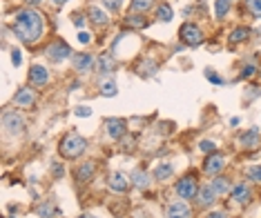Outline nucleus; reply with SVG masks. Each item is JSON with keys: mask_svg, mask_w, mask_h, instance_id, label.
Instances as JSON below:
<instances>
[{"mask_svg": "<svg viewBox=\"0 0 261 218\" xmlns=\"http://www.w3.org/2000/svg\"><path fill=\"white\" fill-rule=\"evenodd\" d=\"M42 16L36 9H20L14 18V34H16L18 40L27 42V45H34V42L40 40L42 36Z\"/></svg>", "mask_w": 261, "mask_h": 218, "instance_id": "obj_1", "label": "nucleus"}, {"mask_svg": "<svg viewBox=\"0 0 261 218\" xmlns=\"http://www.w3.org/2000/svg\"><path fill=\"white\" fill-rule=\"evenodd\" d=\"M85 147H87V140L83 138V136L79 134H67L63 136V140H60V145H58V151H60V156L63 158H79L80 154L85 151Z\"/></svg>", "mask_w": 261, "mask_h": 218, "instance_id": "obj_2", "label": "nucleus"}, {"mask_svg": "<svg viewBox=\"0 0 261 218\" xmlns=\"http://www.w3.org/2000/svg\"><path fill=\"white\" fill-rule=\"evenodd\" d=\"M179 36H181L183 45H188V47H199L201 42H203V31L199 29L194 22H185V25H181Z\"/></svg>", "mask_w": 261, "mask_h": 218, "instance_id": "obj_3", "label": "nucleus"}, {"mask_svg": "<svg viewBox=\"0 0 261 218\" xmlns=\"http://www.w3.org/2000/svg\"><path fill=\"white\" fill-rule=\"evenodd\" d=\"M2 127L9 131L11 136H20L25 131V118L18 111H5L2 114Z\"/></svg>", "mask_w": 261, "mask_h": 218, "instance_id": "obj_4", "label": "nucleus"}, {"mask_svg": "<svg viewBox=\"0 0 261 218\" xmlns=\"http://www.w3.org/2000/svg\"><path fill=\"white\" fill-rule=\"evenodd\" d=\"M197 192H199V187H197V176H194V174H188V176H183L181 181L177 182V194H179V198H183V200L194 198Z\"/></svg>", "mask_w": 261, "mask_h": 218, "instance_id": "obj_5", "label": "nucleus"}, {"mask_svg": "<svg viewBox=\"0 0 261 218\" xmlns=\"http://www.w3.org/2000/svg\"><path fill=\"white\" fill-rule=\"evenodd\" d=\"M72 56V47L67 45V42H63V40H56V42H52V45L47 47V58L49 60H54V62H60V60H65V58H69Z\"/></svg>", "mask_w": 261, "mask_h": 218, "instance_id": "obj_6", "label": "nucleus"}, {"mask_svg": "<svg viewBox=\"0 0 261 218\" xmlns=\"http://www.w3.org/2000/svg\"><path fill=\"white\" fill-rule=\"evenodd\" d=\"M225 167V156L223 154H210L208 158H205V163H203V171L205 174H210V176H217L221 169Z\"/></svg>", "mask_w": 261, "mask_h": 218, "instance_id": "obj_7", "label": "nucleus"}, {"mask_svg": "<svg viewBox=\"0 0 261 218\" xmlns=\"http://www.w3.org/2000/svg\"><path fill=\"white\" fill-rule=\"evenodd\" d=\"M130 181H132V178H130V176H125L123 171H114V174L110 176V182H107V185H110L112 192H116V194H125L127 189H130V185H132Z\"/></svg>", "mask_w": 261, "mask_h": 218, "instance_id": "obj_8", "label": "nucleus"}, {"mask_svg": "<svg viewBox=\"0 0 261 218\" xmlns=\"http://www.w3.org/2000/svg\"><path fill=\"white\" fill-rule=\"evenodd\" d=\"M190 216H192V212H190V207L183 200L170 202L165 209V218H190Z\"/></svg>", "mask_w": 261, "mask_h": 218, "instance_id": "obj_9", "label": "nucleus"}, {"mask_svg": "<svg viewBox=\"0 0 261 218\" xmlns=\"http://www.w3.org/2000/svg\"><path fill=\"white\" fill-rule=\"evenodd\" d=\"M217 196H219V194L214 192L212 182H210V185L199 187V192H197V198H199V205H201V207H210V205H214Z\"/></svg>", "mask_w": 261, "mask_h": 218, "instance_id": "obj_10", "label": "nucleus"}, {"mask_svg": "<svg viewBox=\"0 0 261 218\" xmlns=\"http://www.w3.org/2000/svg\"><path fill=\"white\" fill-rule=\"evenodd\" d=\"M47 80H49L47 69L42 67V65H32V69H29V83L34 87H42V85H47Z\"/></svg>", "mask_w": 261, "mask_h": 218, "instance_id": "obj_11", "label": "nucleus"}, {"mask_svg": "<svg viewBox=\"0 0 261 218\" xmlns=\"http://www.w3.org/2000/svg\"><path fill=\"white\" fill-rule=\"evenodd\" d=\"M34 103H36V93L29 87L18 89L16 96H14V105H16V107H32Z\"/></svg>", "mask_w": 261, "mask_h": 218, "instance_id": "obj_12", "label": "nucleus"}, {"mask_svg": "<svg viewBox=\"0 0 261 218\" xmlns=\"http://www.w3.org/2000/svg\"><path fill=\"white\" fill-rule=\"evenodd\" d=\"M105 129H107V134H110V138L119 140L125 136V123L120 118H107L105 120Z\"/></svg>", "mask_w": 261, "mask_h": 218, "instance_id": "obj_13", "label": "nucleus"}, {"mask_svg": "<svg viewBox=\"0 0 261 218\" xmlns=\"http://www.w3.org/2000/svg\"><path fill=\"white\" fill-rule=\"evenodd\" d=\"M72 65L76 72L87 73L89 69L94 67V56H89V54H76V56L72 58Z\"/></svg>", "mask_w": 261, "mask_h": 218, "instance_id": "obj_14", "label": "nucleus"}, {"mask_svg": "<svg viewBox=\"0 0 261 218\" xmlns=\"http://www.w3.org/2000/svg\"><path fill=\"white\" fill-rule=\"evenodd\" d=\"M174 176V165L172 163H157V167H154V178L157 181H170V178Z\"/></svg>", "mask_w": 261, "mask_h": 218, "instance_id": "obj_15", "label": "nucleus"}, {"mask_svg": "<svg viewBox=\"0 0 261 218\" xmlns=\"http://www.w3.org/2000/svg\"><path fill=\"white\" fill-rule=\"evenodd\" d=\"M94 171H96V165H94L92 161L83 163V165H80L79 169H76V181H79V182H87V181H92Z\"/></svg>", "mask_w": 261, "mask_h": 218, "instance_id": "obj_16", "label": "nucleus"}, {"mask_svg": "<svg viewBox=\"0 0 261 218\" xmlns=\"http://www.w3.org/2000/svg\"><path fill=\"white\" fill-rule=\"evenodd\" d=\"M250 189H248V185H243V182H239V185L232 187V198H235L237 202H241V205H245V202H250Z\"/></svg>", "mask_w": 261, "mask_h": 218, "instance_id": "obj_17", "label": "nucleus"}, {"mask_svg": "<svg viewBox=\"0 0 261 218\" xmlns=\"http://www.w3.org/2000/svg\"><path fill=\"white\" fill-rule=\"evenodd\" d=\"M125 25L132 27V29H145L150 22H147V18L143 14H130L125 16Z\"/></svg>", "mask_w": 261, "mask_h": 218, "instance_id": "obj_18", "label": "nucleus"}, {"mask_svg": "<svg viewBox=\"0 0 261 218\" xmlns=\"http://www.w3.org/2000/svg\"><path fill=\"white\" fill-rule=\"evenodd\" d=\"M130 178H132V185H136L139 189H147L150 187V176L143 169H134Z\"/></svg>", "mask_w": 261, "mask_h": 218, "instance_id": "obj_19", "label": "nucleus"}, {"mask_svg": "<svg viewBox=\"0 0 261 218\" xmlns=\"http://www.w3.org/2000/svg\"><path fill=\"white\" fill-rule=\"evenodd\" d=\"M239 143L243 147H257L259 145V131H257L255 127H252L250 131H243V134L239 136Z\"/></svg>", "mask_w": 261, "mask_h": 218, "instance_id": "obj_20", "label": "nucleus"}, {"mask_svg": "<svg viewBox=\"0 0 261 218\" xmlns=\"http://www.w3.org/2000/svg\"><path fill=\"white\" fill-rule=\"evenodd\" d=\"M212 187H214V192L219 194V196H225V194L232 192V185H230V181L225 176H217V178H214Z\"/></svg>", "mask_w": 261, "mask_h": 218, "instance_id": "obj_21", "label": "nucleus"}, {"mask_svg": "<svg viewBox=\"0 0 261 218\" xmlns=\"http://www.w3.org/2000/svg\"><path fill=\"white\" fill-rule=\"evenodd\" d=\"M172 18H174L172 7L167 5V2H159V7H157V20H161V22H170Z\"/></svg>", "mask_w": 261, "mask_h": 218, "instance_id": "obj_22", "label": "nucleus"}, {"mask_svg": "<svg viewBox=\"0 0 261 218\" xmlns=\"http://www.w3.org/2000/svg\"><path fill=\"white\" fill-rule=\"evenodd\" d=\"M87 16L96 22V25H107V14H105L103 9H99V7L92 5V7L87 9Z\"/></svg>", "mask_w": 261, "mask_h": 218, "instance_id": "obj_23", "label": "nucleus"}, {"mask_svg": "<svg viewBox=\"0 0 261 218\" xmlns=\"http://www.w3.org/2000/svg\"><path fill=\"white\" fill-rule=\"evenodd\" d=\"M99 89H100V93H103V96H107V98H114L116 93H119V87H116V83H114V80H112V78H107V80H103Z\"/></svg>", "mask_w": 261, "mask_h": 218, "instance_id": "obj_24", "label": "nucleus"}, {"mask_svg": "<svg viewBox=\"0 0 261 218\" xmlns=\"http://www.w3.org/2000/svg\"><path fill=\"white\" fill-rule=\"evenodd\" d=\"M116 67V62L112 56H107V54H103V56L99 58V72L100 73H112V69Z\"/></svg>", "mask_w": 261, "mask_h": 218, "instance_id": "obj_25", "label": "nucleus"}, {"mask_svg": "<svg viewBox=\"0 0 261 218\" xmlns=\"http://www.w3.org/2000/svg\"><path fill=\"white\" fill-rule=\"evenodd\" d=\"M230 7H232V2H230V0H217V2H214V14H217V18H219V20H223L225 16H228Z\"/></svg>", "mask_w": 261, "mask_h": 218, "instance_id": "obj_26", "label": "nucleus"}, {"mask_svg": "<svg viewBox=\"0 0 261 218\" xmlns=\"http://www.w3.org/2000/svg\"><path fill=\"white\" fill-rule=\"evenodd\" d=\"M154 2H157V0H132V9H134L136 14H145V11H150L152 7H154Z\"/></svg>", "mask_w": 261, "mask_h": 218, "instance_id": "obj_27", "label": "nucleus"}, {"mask_svg": "<svg viewBox=\"0 0 261 218\" xmlns=\"http://www.w3.org/2000/svg\"><path fill=\"white\" fill-rule=\"evenodd\" d=\"M248 36H250V29H248V27H237V29L230 34V42L237 45V42H243Z\"/></svg>", "mask_w": 261, "mask_h": 218, "instance_id": "obj_28", "label": "nucleus"}, {"mask_svg": "<svg viewBox=\"0 0 261 218\" xmlns=\"http://www.w3.org/2000/svg\"><path fill=\"white\" fill-rule=\"evenodd\" d=\"M199 149L205 151V154H214V151H217V143H214V140H201V143H199Z\"/></svg>", "mask_w": 261, "mask_h": 218, "instance_id": "obj_29", "label": "nucleus"}, {"mask_svg": "<svg viewBox=\"0 0 261 218\" xmlns=\"http://www.w3.org/2000/svg\"><path fill=\"white\" fill-rule=\"evenodd\" d=\"M105 5V9H110V11H119L120 7H123V0H100Z\"/></svg>", "mask_w": 261, "mask_h": 218, "instance_id": "obj_30", "label": "nucleus"}, {"mask_svg": "<svg viewBox=\"0 0 261 218\" xmlns=\"http://www.w3.org/2000/svg\"><path fill=\"white\" fill-rule=\"evenodd\" d=\"M248 9L252 11V16L261 18V0H248Z\"/></svg>", "mask_w": 261, "mask_h": 218, "instance_id": "obj_31", "label": "nucleus"}, {"mask_svg": "<svg viewBox=\"0 0 261 218\" xmlns=\"http://www.w3.org/2000/svg\"><path fill=\"white\" fill-rule=\"evenodd\" d=\"M248 178L261 182V167H248Z\"/></svg>", "mask_w": 261, "mask_h": 218, "instance_id": "obj_32", "label": "nucleus"}, {"mask_svg": "<svg viewBox=\"0 0 261 218\" xmlns=\"http://www.w3.org/2000/svg\"><path fill=\"white\" fill-rule=\"evenodd\" d=\"M38 216H40V218H49V216H52V202L40 205V207H38Z\"/></svg>", "mask_w": 261, "mask_h": 218, "instance_id": "obj_33", "label": "nucleus"}, {"mask_svg": "<svg viewBox=\"0 0 261 218\" xmlns=\"http://www.w3.org/2000/svg\"><path fill=\"white\" fill-rule=\"evenodd\" d=\"M205 78H208L210 83H214V85H223V78H219L212 69H205Z\"/></svg>", "mask_w": 261, "mask_h": 218, "instance_id": "obj_34", "label": "nucleus"}, {"mask_svg": "<svg viewBox=\"0 0 261 218\" xmlns=\"http://www.w3.org/2000/svg\"><path fill=\"white\" fill-rule=\"evenodd\" d=\"M74 114L79 116V118H89V116H92V109L85 107V105H80V107H76V111H74Z\"/></svg>", "mask_w": 261, "mask_h": 218, "instance_id": "obj_35", "label": "nucleus"}, {"mask_svg": "<svg viewBox=\"0 0 261 218\" xmlns=\"http://www.w3.org/2000/svg\"><path fill=\"white\" fill-rule=\"evenodd\" d=\"M255 72H257L255 65H245V67L241 69V76L239 78H250V76H255Z\"/></svg>", "mask_w": 261, "mask_h": 218, "instance_id": "obj_36", "label": "nucleus"}, {"mask_svg": "<svg viewBox=\"0 0 261 218\" xmlns=\"http://www.w3.org/2000/svg\"><path fill=\"white\" fill-rule=\"evenodd\" d=\"M11 62H14V67H20L22 62V54L18 49H11Z\"/></svg>", "mask_w": 261, "mask_h": 218, "instance_id": "obj_37", "label": "nucleus"}, {"mask_svg": "<svg viewBox=\"0 0 261 218\" xmlns=\"http://www.w3.org/2000/svg\"><path fill=\"white\" fill-rule=\"evenodd\" d=\"M79 40L83 42V45H87V42L92 40V34H89V31H80V34H79Z\"/></svg>", "mask_w": 261, "mask_h": 218, "instance_id": "obj_38", "label": "nucleus"}, {"mask_svg": "<svg viewBox=\"0 0 261 218\" xmlns=\"http://www.w3.org/2000/svg\"><path fill=\"white\" fill-rule=\"evenodd\" d=\"M54 176H56V178L63 176V167L58 165V163H54Z\"/></svg>", "mask_w": 261, "mask_h": 218, "instance_id": "obj_39", "label": "nucleus"}, {"mask_svg": "<svg viewBox=\"0 0 261 218\" xmlns=\"http://www.w3.org/2000/svg\"><path fill=\"white\" fill-rule=\"evenodd\" d=\"M205 218H228V216H225V212H210Z\"/></svg>", "mask_w": 261, "mask_h": 218, "instance_id": "obj_40", "label": "nucleus"}, {"mask_svg": "<svg viewBox=\"0 0 261 218\" xmlns=\"http://www.w3.org/2000/svg\"><path fill=\"white\" fill-rule=\"evenodd\" d=\"M257 96H261V87H252V89H250V96H248V98L252 100V98H257Z\"/></svg>", "mask_w": 261, "mask_h": 218, "instance_id": "obj_41", "label": "nucleus"}, {"mask_svg": "<svg viewBox=\"0 0 261 218\" xmlns=\"http://www.w3.org/2000/svg\"><path fill=\"white\" fill-rule=\"evenodd\" d=\"M74 25H76V27H79V29H80V27L85 25V20H83V18H80V16H74Z\"/></svg>", "mask_w": 261, "mask_h": 218, "instance_id": "obj_42", "label": "nucleus"}, {"mask_svg": "<svg viewBox=\"0 0 261 218\" xmlns=\"http://www.w3.org/2000/svg\"><path fill=\"white\" fill-rule=\"evenodd\" d=\"M54 5H63V2H67V0H52Z\"/></svg>", "mask_w": 261, "mask_h": 218, "instance_id": "obj_43", "label": "nucleus"}, {"mask_svg": "<svg viewBox=\"0 0 261 218\" xmlns=\"http://www.w3.org/2000/svg\"><path fill=\"white\" fill-rule=\"evenodd\" d=\"M27 2H29V5H38V2H40V0H27Z\"/></svg>", "mask_w": 261, "mask_h": 218, "instance_id": "obj_44", "label": "nucleus"}]
</instances>
